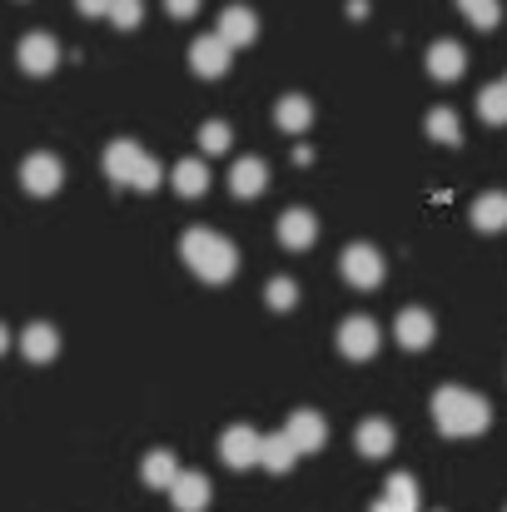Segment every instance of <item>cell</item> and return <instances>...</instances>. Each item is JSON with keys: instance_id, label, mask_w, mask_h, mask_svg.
Instances as JSON below:
<instances>
[{"instance_id": "26", "label": "cell", "mask_w": 507, "mask_h": 512, "mask_svg": "<svg viewBox=\"0 0 507 512\" xmlns=\"http://www.w3.org/2000/svg\"><path fill=\"white\" fill-rule=\"evenodd\" d=\"M478 115H483L488 125H507V85H488V90L478 95Z\"/></svg>"}, {"instance_id": "14", "label": "cell", "mask_w": 507, "mask_h": 512, "mask_svg": "<svg viewBox=\"0 0 507 512\" xmlns=\"http://www.w3.org/2000/svg\"><path fill=\"white\" fill-rule=\"evenodd\" d=\"M254 35H259V20H254V10H249V5H229V10L219 15V40H224L229 50L249 45Z\"/></svg>"}, {"instance_id": "19", "label": "cell", "mask_w": 507, "mask_h": 512, "mask_svg": "<svg viewBox=\"0 0 507 512\" xmlns=\"http://www.w3.org/2000/svg\"><path fill=\"white\" fill-rule=\"evenodd\" d=\"M264 184H269V165H264V160H234V170H229V189H234L239 199L264 194Z\"/></svg>"}, {"instance_id": "15", "label": "cell", "mask_w": 507, "mask_h": 512, "mask_svg": "<svg viewBox=\"0 0 507 512\" xmlns=\"http://www.w3.org/2000/svg\"><path fill=\"white\" fill-rule=\"evenodd\" d=\"M314 239H319L314 209H289V214L279 219V244H284V249H309Z\"/></svg>"}, {"instance_id": "17", "label": "cell", "mask_w": 507, "mask_h": 512, "mask_svg": "<svg viewBox=\"0 0 507 512\" xmlns=\"http://www.w3.org/2000/svg\"><path fill=\"white\" fill-rule=\"evenodd\" d=\"M368 512H418V483H413L408 473H393V478L383 483V498Z\"/></svg>"}, {"instance_id": "6", "label": "cell", "mask_w": 507, "mask_h": 512, "mask_svg": "<svg viewBox=\"0 0 507 512\" xmlns=\"http://www.w3.org/2000/svg\"><path fill=\"white\" fill-rule=\"evenodd\" d=\"M284 438L294 443V453H319V448L329 443V423H324V413H314V408H299V413H289V423H284Z\"/></svg>"}, {"instance_id": "23", "label": "cell", "mask_w": 507, "mask_h": 512, "mask_svg": "<svg viewBox=\"0 0 507 512\" xmlns=\"http://www.w3.org/2000/svg\"><path fill=\"white\" fill-rule=\"evenodd\" d=\"M169 179H174V194H184V199H199V194L209 189V170H204L199 160H179Z\"/></svg>"}, {"instance_id": "28", "label": "cell", "mask_w": 507, "mask_h": 512, "mask_svg": "<svg viewBox=\"0 0 507 512\" xmlns=\"http://www.w3.org/2000/svg\"><path fill=\"white\" fill-rule=\"evenodd\" d=\"M264 299H269V309H279V314H289V309L299 304V284H294V279H269V289H264Z\"/></svg>"}, {"instance_id": "9", "label": "cell", "mask_w": 507, "mask_h": 512, "mask_svg": "<svg viewBox=\"0 0 507 512\" xmlns=\"http://www.w3.org/2000/svg\"><path fill=\"white\" fill-rule=\"evenodd\" d=\"M219 458H224L229 468H254V463H259V433L244 428V423L224 428V438H219Z\"/></svg>"}, {"instance_id": "24", "label": "cell", "mask_w": 507, "mask_h": 512, "mask_svg": "<svg viewBox=\"0 0 507 512\" xmlns=\"http://www.w3.org/2000/svg\"><path fill=\"white\" fill-rule=\"evenodd\" d=\"M174 473H179V468H174V453H165V448H155V453L145 458V468H140V478H145L150 488H169Z\"/></svg>"}, {"instance_id": "22", "label": "cell", "mask_w": 507, "mask_h": 512, "mask_svg": "<svg viewBox=\"0 0 507 512\" xmlns=\"http://www.w3.org/2000/svg\"><path fill=\"white\" fill-rule=\"evenodd\" d=\"M294 443L284 438V433H274V438H259V463L269 468V473H289L294 468Z\"/></svg>"}, {"instance_id": "34", "label": "cell", "mask_w": 507, "mask_h": 512, "mask_svg": "<svg viewBox=\"0 0 507 512\" xmlns=\"http://www.w3.org/2000/svg\"><path fill=\"white\" fill-rule=\"evenodd\" d=\"M503 85H507V80H503Z\"/></svg>"}, {"instance_id": "11", "label": "cell", "mask_w": 507, "mask_h": 512, "mask_svg": "<svg viewBox=\"0 0 507 512\" xmlns=\"http://www.w3.org/2000/svg\"><path fill=\"white\" fill-rule=\"evenodd\" d=\"M229 45L219 40V35H204V40H194L189 45V65H194V75H204V80H219L224 70H229Z\"/></svg>"}, {"instance_id": "5", "label": "cell", "mask_w": 507, "mask_h": 512, "mask_svg": "<svg viewBox=\"0 0 507 512\" xmlns=\"http://www.w3.org/2000/svg\"><path fill=\"white\" fill-rule=\"evenodd\" d=\"M378 343H383L378 324H373V319H363V314L338 324V353H343V358H353V363L373 358V353H378Z\"/></svg>"}, {"instance_id": "20", "label": "cell", "mask_w": 507, "mask_h": 512, "mask_svg": "<svg viewBox=\"0 0 507 512\" xmlns=\"http://www.w3.org/2000/svg\"><path fill=\"white\" fill-rule=\"evenodd\" d=\"M20 353H25L30 363H50V358L60 353V334H55L50 324H30V329L20 334Z\"/></svg>"}, {"instance_id": "2", "label": "cell", "mask_w": 507, "mask_h": 512, "mask_svg": "<svg viewBox=\"0 0 507 512\" xmlns=\"http://www.w3.org/2000/svg\"><path fill=\"white\" fill-rule=\"evenodd\" d=\"M179 254L194 269V279H204V284H224V279L239 274V249L224 234H214V229H189L179 239Z\"/></svg>"}, {"instance_id": "1", "label": "cell", "mask_w": 507, "mask_h": 512, "mask_svg": "<svg viewBox=\"0 0 507 512\" xmlns=\"http://www.w3.org/2000/svg\"><path fill=\"white\" fill-rule=\"evenodd\" d=\"M433 423H438L448 438H478V433L493 423V408H488V398H478L473 388L448 383V388L433 393Z\"/></svg>"}, {"instance_id": "10", "label": "cell", "mask_w": 507, "mask_h": 512, "mask_svg": "<svg viewBox=\"0 0 507 512\" xmlns=\"http://www.w3.org/2000/svg\"><path fill=\"white\" fill-rule=\"evenodd\" d=\"M55 65H60V45H55L45 30H35V35L20 40V70H25V75H50Z\"/></svg>"}, {"instance_id": "7", "label": "cell", "mask_w": 507, "mask_h": 512, "mask_svg": "<svg viewBox=\"0 0 507 512\" xmlns=\"http://www.w3.org/2000/svg\"><path fill=\"white\" fill-rule=\"evenodd\" d=\"M60 179H65V165H60L55 155H45V150H35V155L20 165V184H25L30 194H40V199H50V194L60 189Z\"/></svg>"}, {"instance_id": "21", "label": "cell", "mask_w": 507, "mask_h": 512, "mask_svg": "<svg viewBox=\"0 0 507 512\" xmlns=\"http://www.w3.org/2000/svg\"><path fill=\"white\" fill-rule=\"evenodd\" d=\"M274 125H279V130H289V135H299V130H309V125H314V105H309L304 95H284V100L274 105Z\"/></svg>"}, {"instance_id": "29", "label": "cell", "mask_w": 507, "mask_h": 512, "mask_svg": "<svg viewBox=\"0 0 507 512\" xmlns=\"http://www.w3.org/2000/svg\"><path fill=\"white\" fill-rule=\"evenodd\" d=\"M229 145H234V130H229V125H219V120H214V125H204V130H199V150H204V155H224Z\"/></svg>"}, {"instance_id": "4", "label": "cell", "mask_w": 507, "mask_h": 512, "mask_svg": "<svg viewBox=\"0 0 507 512\" xmlns=\"http://www.w3.org/2000/svg\"><path fill=\"white\" fill-rule=\"evenodd\" d=\"M338 264H343V279L353 289H378L383 284V254L373 244H348Z\"/></svg>"}, {"instance_id": "3", "label": "cell", "mask_w": 507, "mask_h": 512, "mask_svg": "<svg viewBox=\"0 0 507 512\" xmlns=\"http://www.w3.org/2000/svg\"><path fill=\"white\" fill-rule=\"evenodd\" d=\"M105 174H110L115 184H130V189L150 194V189L160 184V160H150L135 140H115V145L105 150Z\"/></svg>"}, {"instance_id": "25", "label": "cell", "mask_w": 507, "mask_h": 512, "mask_svg": "<svg viewBox=\"0 0 507 512\" xmlns=\"http://www.w3.org/2000/svg\"><path fill=\"white\" fill-rule=\"evenodd\" d=\"M428 135H433L438 145H458V140H463V125H458V115H453L448 105H438V110L428 115Z\"/></svg>"}, {"instance_id": "8", "label": "cell", "mask_w": 507, "mask_h": 512, "mask_svg": "<svg viewBox=\"0 0 507 512\" xmlns=\"http://www.w3.org/2000/svg\"><path fill=\"white\" fill-rule=\"evenodd\" d=\"M209 478L204 473H194V468H179L174 473V483H169V498H174V512H204L209 508Z\"/></svg>"}, {"instance_id": "18", "label": "cell", "mask_w": 507, "mask_h": 512, "mask_svg": "<svg viewBox=\"0 0 507 512\" xmlns=\"http://www.w3.org/2000/svg\"><path fill=\"white\" fill-rule=\"evenodd\" d=\"M473 229H483V234H503L507 229V194L503 189H488V194L473 204Z\"/></svg>"}, {"instance_id": "33", "label": "cell", "mask_w": 507, "mask_h": 512, "mask_svg": "<svg viewBox=\"0 0 507 512\" xmlns=\"http://www.w3.org/2000/svg\"><path fill=\"white\" fill-rule=\"evenodd\" d=\"M5 343H10V334H5V324H0V353H5Z\"/></svg>"}, {"instance_id": "13", "label": "cell", "mask_w": 507, "mask_h": 512, "mask_svg": "<svg viewBox=\"0 0 507 512\" xmlns=\"http://www.w3.org/2000/svg\"><path fill=\"white\" fill-rule=\"evenodd\" d=\"M393 334H398L403 348H413V353H418V348H428V343H433L438 324H433V314H428V309H403V314H398V324H393Z\"/></svg>"}, {"instance_id": "16", "label": "cell", "mask_w": 507, "mask_h": 512, "mask_svg": "<svg viewBox=\"0 0 507 512\" xmlns=\"http://www.w3.org/2000/svg\"><path fill=\"white\" fill-rule=\"evenodd\" d=\"M468 70V50L458 45V40H438L433 50H428V75L433 80H458Z\"/></svg>"}, {"instance_id": "32", "label": "cell", "mask_w": 507, "mask_h": 512, "mask_svg": "<svg viewBox=\"0 0 507 512\" xmlns=\"http://www.w3.org/2000/svg\"><path fill=\"white\" fill-rule=\"evenodd\" d=\"M75 10H80V15H105L110 0H75Z\"/></svg>"}, {"instance_id": "27", "label": "cell", "mask_w": 507, "mask_h": 512, "mask_svg": "<svg viewBox=\"0 0 507 512\" xmlns=\"http://www.w3.org/2000/svg\"><path fill=\"white\" fill-rule=\"evenodd\" d=\"M458 10H463L478 30H493V25L503 20V5H498V0H458Z\"/></svg>"}, {"instance_id": "12", "label": "cell", "mask_w": 507, "mask_h": 512, "mask_svg": "<svg viewBox=\"0 0 507 512\" xmlns=\"http://www.w3.org/2000/svg\"><path fill=\"white\" fill-rule=\"evenodd\" d=\"M353 443H358V453H363V458H388V453H393V443H398V433H393V423H388V418H363V423H358V433H353Z\"/></svg>"}, {"instance_id": "30", "label": "cell", "mask_w": 507, "mask_h": 512, "mask_svg": "<svg viewBox=\"0 0 507 512\" xmlns=\"http://www.w3.org/2000/svg\"><path fill=\"white\" fill-rule=\"evenodd\" d=\"M110 20H115V30H135L140 25V15H145V0H110V10H105Z\"/></svg>"}, {"instance_id": "31", "label": "cell", "mask_w": 507, "mask_h": 512, "mask_svg": "<svg viewBox=\"0 0 507 512\" xmlns=\"http://www.w3.org/2000/svg\"><path fill=\"white\" fill-rule=\"evenodd\" d=\"M165 10L174 15V20H189V15L199 10V0H165Z\"/></svg>"}]
</instances>
